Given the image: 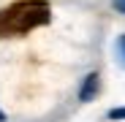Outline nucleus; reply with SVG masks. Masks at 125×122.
<instances>
[{
  "instance_id": "f257e3e1",
  "label": "nucleus",
  "mask_w": 125,
  "mask_h": 122,
  "mask_svg": "<svg viewBox=\"0 0 125 122\" xmlns=\"http://www.w3.org/2000/svg\"><path fill=\"white\" fill-rule=\"evenodd\" d=\"M49 19V8L46 3H35V0H25V3H16L8 11L0 14V33L6 35H19L27 33L38 25H44Z\"/></svg>"
},
{
  "instance_id": "f03ea898",
  "label": "nucleus",
  "mask_w": 125,
  "mask_h": 122,
  "mask_svg": "<svg viewBox=\"0 0 125 122\" xmlns=\"http://www.w3.org/2000/svg\"><path fill=\"white\" fill-rule=\"evenodd\" d=\"M98 90H101V76H98V73H87L84 81H82V87H79V100H82V103L95 100Z\"/></svg>"
},
{
  "instance_id": "7ed1b4c3",
  "label": "nucleus",
  "mask_w": 125,
  "mask_h": 122,
  "mask_svg": "<svg viewBox=\"0 0 125 122\" xmlns=\"http://www.w3.org/2000/svg\"><path fill=\"white\" fill-rule=\"evenodd\" d=\"M117 52H120V60H122V63H125V33L117 38Z\"/></svg>"
},
{
  "instance_id": "20e7f679",
  "label": "nucleus",
  "mask_w": 125,
  "mask_h": 122,
  "mask_svg": "<svg viewBox=\"0 0 125 122\" xmlns=\"http://www.w3.org/2000/svg\"><path fill=\"white\" fill-rule=\"evenodd\" d=\"M109 119H125V106H120V109H112V111H109Z\"/></svg>"
},
{
  "instance_id": "39448f33",
  "label": "nucleus",
  "mask_w": 125,
  "mask_h": 122,
  "mask_svg": "<svg viewBox=\"0 0 125 122\" xmlns=\"http://www.w3.org/2000/svg\"><path fill=\"white\" fill-rule=\"evenodd\" d=\"M112 3H114V8H117L120 14H125V0H112Z\"/></svg>"
},
{
  "instance_id": "423d86ee",
  "label": "nucleus",
  "mask_w": 125,
  "mask_h": 122,
  "mask_svg": "<svg viewBox=\"0 0 125 122\" xmlns=\"http://www.w3.org/2000/svg\"><path fill=\"white\" fill-rule=\"evenodd\" d=\"M0 122H6V114H3V109H0Z\"/></svg>"
}]
</instances>
